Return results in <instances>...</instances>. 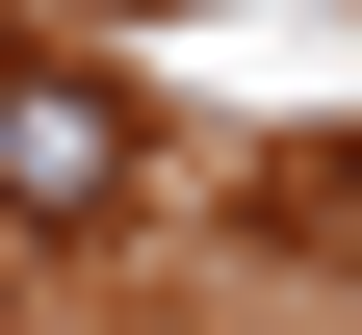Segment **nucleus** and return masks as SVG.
Returning a JSON list of instances; mask_svg holds the SVG:
<instances>
[{"label": "nucleus", "mask_w": 362, "mask_h": 335, "mask_svg": "<svg viewBox=\"0 0 362 335\" xmlns=\"http://www.w3.org/2000/svg\"><path fill=\"white\" fill-rule=\"evenodd\" d=\"M129 181H156L129 78H78V52H0V232H104Z\"/></svg>", "instance_id": "f257e3e1"}]
</instances>
